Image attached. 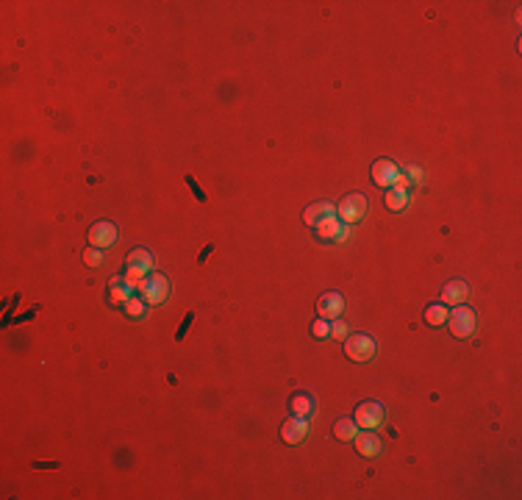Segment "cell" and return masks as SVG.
<instances>
[{"label":"cell","instance_id":"cell-1","mask_svg":"<svg viewBox=\"0 0 522 500\" xmlns=\"http://www.w3.org/2000/svg\"><path fill=\"white\" fill-rule=\"evenodd\" d=\"M136 294L147 303V306H161L169 294V281L161 272H150L147 278H142L136 283Z\"/></svg>","mask_w":522,"mask_h":500},{"label":"cell","instance_id":"cell-2","mask_svg":"<svg viewBox=\"0 0 522 500\" xmlns=\"http://www.w3.org/2000/svg\"><path fill=\"white\" fill-rule=\"evenodd\" d=\"M344 353H347V358L355 361V364H367V361L375 358L378 344H375V339L367 336V333H350V336L344 339Z\"/></svg>","mask_w":522,"mask_h":500},{"label":"cell","instance_id":"cell-3","mask_svg":"<svg viewBox=\"0 0 522 500\" xmlns=\"http://www.w3.org/2000/svg\"><path fill=\"white\" fill-rule=\"evenodd\" d=\"M367 214V197L358 192H350L342 197V203L336 206V219L342 225H355L361 217Z\"/></svg>","mask_w":522,"mask_h":500},{"label":"cell","instance_id":"cell-4","mask_svg":"<svg viewBox=\"0 0 522 500\" xmlns=\"http://www.w3.org/2000/svg\"><path fill=\"white\" fill-rule=\"evenodd\" d=\"M150 269H153V256H150V250L136 247V250L128 253V258H125V278H128L130 283H139L142 278H147Z\"/></svg>","mask_w":522,"mask_h":500},{"label":"cell","instance_id":"cell-5","mask_svg":"<svg viewBox=\"0 0 522 500\" xmlns=\"http://www.w3.org/2000/svg\"><path fill=\"white\" fill-rule=\"evenodd\" d=\"M475 311L469 308V306H455V311H450L447 314V325H450V333L455 336V339H466V336H472V331H475Z\"/></svg>","mask_w":522,"mask_h":500},{"label":"cell","instance_id":"cell-6","mask_svg":"<svg viewBox=\"0 0 522 500\" xmlns=\"http://www.w3.org/2000/svg\"><path fill=\"white\" fill-rule=\"evenodd\" d=\"M353 419H355V425H358L361 431H375V428H380V422H383V406H380L378 400H364L361 406H355Z\"/></svg>","mask_w":522,"mask_h":500},{"label":"cell","instance_id":"cell-7","mask_svg":"<svg viewBox=\"0 0 522 500\" xmlns=\"http://www.w3.org/2000/svg\"><path fill=\"white\" fill-rule=\"evenodd\" d=\"M114 242H117V225H114L111 219H97V222L89 228V244H92V247L106 250V247H111Z\"/></svg>","mask_w":522,"mask_h":500},{"label":"cell","instance_id":"cell-8","mask_svg":"<svg viewBox=\"0 0 522 500\" xmlns=\"http://www.w3.org/2000/svg\"><path fill=\"white\" fill-rule=\"evenodd\" d=\"M397 178H400V167H397L392 158H378V161L372 164V181H375L378 186L392 189V186L397 183Z\"/></svg>","mask_w":522,"mask_h":500},{"label":"cell","instance_id":"cell-9","mask_svg":"<svg viewBox=\"0 0 522 500\" xmlns=\"http://www.w3.org/2000/svg\"><path fill=\"white\" fill-rule=\"evenodd\" d=\"M342 311H344V297H342L339 292H325V294L317 300V314H319L322 319H328V322L339 319Z\"/></svg>","mask_w":522,"mask_h":500},{"label":"cell","instance_id":"cell-10","mask_svg":"<svg viewBox=\"0 0 522 500\" xmlns=\"http://www.w3.org/2000/svg\"><path fill=\"white\" fill-rule=\"evenodd\" d=\"M305 436H308V419H305V417L283 419V425H280V439H283L286 444H300V442H305Z\"/></svg>","mask_w":522,"mask_h":500},{"label":"cell","instance_id":"cell-11","mask_svg":"<svg viewBox=\"0 0 522 500\" xmlns=\"http://www.w3.org/2000/svg\"><path fill=\"white\" fill-rule=\"evenodd\" d=\"M314 233H317L319 242H344L350 228H344L336 217H330V219H322L319 225H314Z\"/></svg>","mask_w":522,"mask_h":500},{"label":"cell","instance_id":"cell-12","mask_svg":"<svg viewBox=\"0 0 522 500\" xmlns=\"http://www.w3.org/2000/svg\"><path fill=\"white\" fill-rule=\"evenodd\" d=\"M355 450L364 456V458H375L380 450H383V444H380V436L375 433V431H358L355 433Z\"/></svg>","mask_w":522,"mask_h":500},{"label":"cell","instance_id":"cell-13","mask_svg":"<svg viewBox=\"0 0 522 500\" xmlns=\"http://www.w3.org/2000/svg\"><path fill=\"white\" fill-rule=\"evenodd\" d=\"M466 294H469V286H466V281H461V278L447 281V283L441 286V303H444V306H461V303L466 300Z\"/></svg>","mask_w":522,"mask_h":500},{"label":"cell","instance_id":"cell-14","mask_svg":"<svg viewBox=\"0 0 522 500\" xmlns=\"http://www.w3.org/2000/svg\"><path fill=\"white\" fill-rule=\"evenodd\" d=\"M330 217H336V206L328 200H317V203L305 206V211H303V219L308 225H319L322 219H330Z\"/></svg>","mask_w":522,"mask_h":500},{"label":"cell","instance_id":"cell-15","mask_svg":"<svg viewBox=\"0 0 522 500\" xmlns=\"http://www.w3.org/2000/svg\"><path fill=\"white\" fill-rule=\"evenodd\" d=\"M136 292V283H130L128 278H114L111 286H108V300L114 306H125V300Z\"/></svg>","mask_w":522,"mask_h":500},{"label":"cell","instance_id":"cell-16","mask_svg":"<svg viewBox=\"0 0 522 500\" xmlns=\"http://www.w3.org/2000/svg\"><path fill=\"white\" fill-rule=\"evenodd\" d=\"M289 408L294 411V417H305L308 419L314 414V397L308 392H294L289 397Z\"/></svg>","mask_w":522,"mask_h":500},{"label":"cell","instance_id":"cell-17","mask_svg":"<svg viewBox=\"0 0 522 500\" xmlns=\"http://www.w3.org/2000/svg\"><path fill=\"white\" fill-rule=\"evenodd\" d=\"M358 431H361V428H358L355 419H350V417H342V419H336V425H333V436H336L339 442H353Z\"/></svg>","mask_w":522,"mask_h":500},{"label":"cell","instance_id":"cell-18","mask_svg":"<svg viewBox=\"0 0 522 500\" xmlns=\"http://www.w3.org/2000/svg\"><path fill=\"white\" fill-rule=\"evenodd\" d=\"M447 306L444 303H430L428 308H425V322L430 325V328H441L444 322H447Z\"/></svg>","mask_w":522,"mask_h":500},{"label":"cell","instance_id":"cell-19","mask_svg":"<svg viewBox=\"0 0 522 500\" xmlns=\"http://www.w3.org/2000/svg\"><path fill=\"white\" fill-rule=\"evenodd\" d=\"M405 206H408V192L392 186V189L386 192V208H389V211H403Z\"/></svg>","mask_w":522,"mask_h":500},{"label":"cell","instance_id":"cell-20","mask_svg":"<svg viewBox=\"0 0 522 500\" xmlns=\"http://www.w3.org/2000/svg\"><path fill=\"white\" fill-rule=\"evenodd\" d=\"M144 308H147V303H144L139 294H130V297L125 300V314L133 317V319H139V317L144 314Z\"/></svg>","mask_w":522,"mask_h":500},{"label":"cell","instance_id":"cell-21","mask_svg":"<svg viewBox=\"0 0 522 500\" xmlns=\"http://www.w3.org/2000/svg\"><path fill=\"white\" fill-rule=\"evenodd\" d=\"M83 264L92 267V269L100 267V264H103V250H100V247H86V250H83Z\"/></svg>","mask_w":522,"mask_h":500},{"label":"cell","instance_id":"cell-22","mask_svg":"<svg viewBox=\"0 0 522 500\" xmlns=\"http://www.w3.org/2000/svg\"><path fill=\"white\" fill-rule=\"evenodd\" d=\"M311 333H314V339H328V336H330V322L319 317V319L311 325Z\"/></svg>","mask_w":522,"mask_h":500},{"label":"cell","instance_id":"cell-23","mask_svg":"<svg viewBox=\"0 0 522 500\" xmlns=\"http://www.w3.org/2000/svg\"><path fill=\"white\" fill-rule=\"evenodd\" d=\"M347 336H350L347 325H344L342 319H333V322H330V339H339V342H344Z\"/></svg>","mask_w":522,"mask_h":500},{"label":"cell","instance_id":"cell-24","mask_svg":"<svg viewBox=\"0 0 522 500\" xmlns=\"http://www.w3.org/2000/svg\"><path fill=\"white\" fill-rule=\"evenodd\" d=\"M400 175L408 181V186H416L422 181V169L419 167H405V169H400Z\"/></svg>","mask_w":522,"mask_h":500},{"label":"cell","instance_id":"cell-25","mask_svg":"<svg viewBox=\"0 0 522 500\" xmlns=\"http://www.w3.org/2000/svg\"><path fill=\"white\" fill-rule=\"evenodd\" d=\"M186 183H189V189H192V192L197 194V200H200V203H205V192H203V189L197 186V181H194L192 175H186Z\"/></svg>","mask_w":522,"mask_h":500},{"label":"cell","instance_id":"cell-26","mask_svg":"<svg viewBox=\"0 0 522 500\" xmlns=\"http://www.w3.org/2000/svg\"><path fill=\"white\" fill-rule=\"evenodd\" d=\"M192 319H194V314H186V319H183V325H180V331H178V339H183V333L189 331V325H192Z\"/></svg>","mask_w":522,"mask_h":500}]
</instances>
